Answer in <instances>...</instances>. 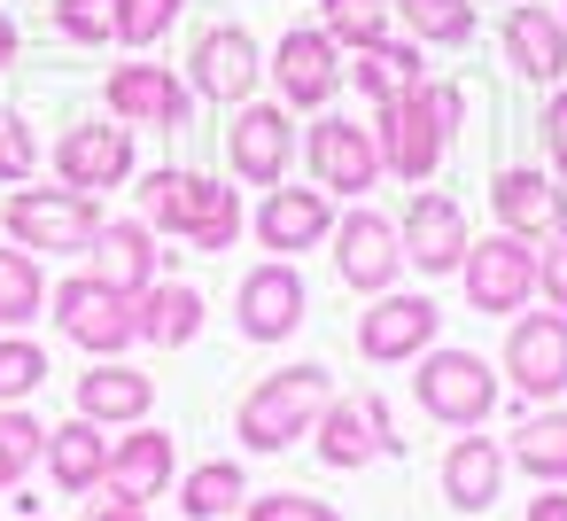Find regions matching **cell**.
Returning a JSON list of instances; mask_svg holds the SVG:
<instances>
[{
	"label": "cell",
	"instance_id": "cell-1",
	"mask_svg": "<svg viewBox=\"0 0 567 521\" xmlns=\"http://www.w3.org/2000/svg\"><path fill=\"white\" fill-rule=\"evenodd\" d=\"M141 211H148L156 234H179L203 257L241 242V195L226 180H203V172H148L141 180Z\"/></svg>",
	"mask_w": 567,
	"mask_h": 521
},
{
	"label": "cell",
	"instance_id": "cell-2",
	"mask_svg": "<svg viewBox=\"0 0 567 521\" xmlns=\"http://www.w3.org/2000/svg\"><path fill=\"white\" fill-rule=\"evenodd\" d=\"M334 405V374L327 366H280L241 397V443L249 451H288L296 436H311V420Z\"/></svg>",
	"mask_w": 567,
	"mask_h": 521
},
{
	"label": "cell",
	"instance_id": "cell-3",
	"mask_svg": "<svg viewBox=\"0 0 567 521\" xmlns=\"http://www.w3.org/2000/svg\"><path fill=\"white\" fill-rule=\"evenodd\" d=\"M458 125V94L451 86H404L396 102H381V164L396 180H427L443 164V141Z\"/></svg>",
	"mask_w": 567,
	"mask_h": 521
},
{
	"label": "cell",
	"instance_id": "cell-4",
	"mask_svg": "<svg viewBox=\"0 0 567 521\" xmlns=\"http://www.w3.org/2000/svg\"><path fill=\"white\" fill-rule=\"evenodd\" d=\"M412 389H420V412L443 420V428H482L489 405H497V374L474 350H420Z\"/></svg>",
	"mask_w": 567,
	"mask_h": 521
},
{
	"label": "cell",
	"instance_id": "cell-5",
	"mask_svg": "<svg viewBox=\"0 0 567 521\" xmlns=\"http://www.w3.org/2000/svg\"><path fill=\"white\" fill-rule=\"evenodd\" d=\"M9 234L17 249H94L102 234V203L79 195V187H17L9 195Z\"/></svg>",
	"mask_w": 567,
	"mask_h": 521
},
{
	"label": "cell",
	"instance_id": "cell-6",
	"mask_svg": "<svg viewBox=\"0 0 567 521\" xmlns=\"http://www.w3.org/2000/svg\"><path fill=\"white\" fill-rule=\"evenodd\" d=\"M55 327H63L79 350L117 358V350L141 335V296H125V288H110V280H94V273H79V280L55 288Z\"/></svg>",
	"mask_w": 567,
	"mask_h": 521
},
{
	"label": "cell",
	"instance_id": "cell-7",
	"mask_svg": "<svg viewBox=\"0 0 567 521\" xmlns=\"http://www.w3.org/2000/svg\"><path fill=\"white\" fill-rule=\"evenodd\" d=\"M458 280H466V304H474V311H489V319L528 311V296H536V249H528L520 234H489V242H474V249H466Z\"/></svg>",
	"mask_w": 567,
	"mask_h": 521
},
{
	"label": "cell",
	"instance_id": "cell-8",
	"mask_svg": "<svg viewBox=\"0 0 567 521\" xmlns=\"http://www.w3.org/2000/svg\"><path fill=\"white\" fill-rule=\"evenodd\" d=\"M505 381L536 405L567 389V311H520L505 335Z\"/></svg>",
	"mask_w": 567,
	"mask_h": 521
},
{
	"label": "cell",
	"instance_id": "cell-9",
	"mask_svg": "<svg viewBox=\"0 0 567 521\" xmlns=\"http://www.w3.org/2000/svg\"><path fill=\"white\" fill-rule=\"evenodd\" d=\"M396 242H404V265H412V273H427V280L458 273V265H466V249H474V234H466V211H458L451 195H435V187H427V195L404 211Z\"/></svg>",
	"mask_w": 567,
	"mask_h": 521
},
{
	"label": "cell",
	"instance_id": "cell-10",
	"mask_svg": "<svg viewBox=\"0 0 567 521\" xmlns=\"http://www.w3.org/2000/svg\"><path fill=\"white\" fill-rule=\"evenodd\" d=\"M334 273L350 280V288H365V296H389V280H396V265H404V242H396V226L381 218V211H350V218H334Z\"/></svg>",
	"mask_w": 567,
	"mask_h": 521
},
{
	"label": "cell",
	"instance_id": "cell-11",
	"mask_svg": "<svg viewBox=\"0 0 567 521\" xmlns=\"http://www.w3.org/2000/svg\"><path fill=\"white\" fill-rule=\"evenodd\" d=\"M381 180V141L350 118H319L311 125V187L327 195H365Z\"/></svg>",
	"mask_w": 567,
	"mask_h": 521
},
{
	"label": "cell",
	"instance_id": "cell-12",
	"mask_svg": "<svg viewBox=\"0 0 567 521\" xmlns=\"http://www.w3.org/2000/svg\"><path fill=\"white\" fill-rule=\"evenodd\" d=\"M226 156H234V172H241L249 187H280V180H288V156H296V125H288V110L249 102V110L226 125Z\"/></svg>",
	"mask_w": 567,
	"mask_h": 521
},
{
	"label": "cell",
	"instance_id": "cell-13",
	"mask_svg": "<svg viewBox=\"0 0 567 521\" xmlns=\"http://www.w3.org/2000/svg\"><path fill=\"white\" fill-rule=\"evenodd\" d=\"M102 94H110V110L125 125H148V133H179L187 125V86L164 63H117Z\"/></svg>",
	"mask_w": 567,
	"mask_h": 521
},
{
	"label": "cell",
	"instance_id": "cell-14",
	"mask_svg": "<svg viewBox=\"0 0 567 521\" xmlns=\"http://www.w3.org/2000/svg\"><path fill=\"white\" fill-rule=\"evenodd\" d=\"M55 172H63V187H79V195L125 187V172H133V133H125V125H71L63 149H55Z\"/></svg>",
	"mask_w": 567,
	"mask_h": 521
},
{
	"label": "cell",
	"instance_id": "cell-15",
	"mask_svg": "<svg viewBox=\"0 0 567 521\" xmlns=\"http://www.w3.org/2000/svg\"><path fill=\"white\" fill-rule=\"evenodd\" d=\"M489 211H497V234H520V242H551L567 226V195L544 172H520V164L489 180Z\"/></svg>",
	"mask_w": 567,
	"mask_h": 521
},
{
	"label": "cell",
	"instance_id": "cell-16",
	"mask_svg": "<svg viewBox=\"0 0 567 521\" xmlns=\"http://www.w3.org/2000/svg\"><path fill=\"white\" fill-rule=\"evenodd\" d=\"M272 79H280V102H288V110H319V102L334 94V79H342L334 40H327L319 24H296V32L272 48Z\"/></svg>",
	"mask_w": 567,
	"mask_h": 521
},
{
	"label": "cell",
	"instance_id": "cell-17",
	"mask_svg": "<svg viewBox=\"0 0 567 521\" xmlns=\"http://www.w3.org/2000/svg\"><path fill=\"white\" fill-rule=\"evenodd\" d=\"M435 343V304L427 296H373V311L358 319V350L373 366H396V358H420Z\"/></svg>",
	"mask_w": 567,
	"mask_h": 521
},
{
	"label": "cell",
	"instance_id": "cell-18",
	"mask_svg": "<svg viewBox=\"0 0 567 521\" xmlns=\"http://www.w3.org/2000/svg\"><path fill=\"white\" fill-rule=\"evenodd\" d=\"M195 94L203 102H249L257 94V40L241 24H210L195 40Z\"/></svg>",
	"mask_w": 567,
	"mask_h": 521
},
{
	"label": "cell",
	"instance_id": "cell-19",
	"mask_svg": "<svg viewBox=\"0 0 567 521\" xmlns=\"http://www.w3.org/2000/svg\"><path fill=\"white\" fill-rule=\"evenodd\" d=\"M334 234V203H327V187H272L265 203H257V242L265 249H319Z\"/></svg>",
	"mask_w": 567,
	"mask_h": 521
},
{
	"label": "cell",
	"instance_id": "cell-20",
	"mask_svg": "<svg viewBox=\"0 0 567 521\" xmlns=\"http://www.w3.org/2000/svg\"><path fill=\"white\" fill-rule=\"evenodd\" d=\"M164 482H172V436L148 428V420H133V436L110 443V474H102V490L125 498V505H148V498H164Z\"/></svg>",
	"mask_w": 567,
	"mask_h": 521
},
{
	"label": "cell",
	"instance_id": "cell-21",
	"mask_svg": "<svg viewBox=\"0 0 567 521\" xmlns=\"http://www.w3.org/2000/svg\"><path fill=\"white\" fill-rule=\"evenodd\" d=\"M303 327V280L296 265H257L241 280V335L249 343H288Z\"/></svg>",
	"mask_w": 567,
	"mask_h": 521
},
{
	"label": "cell",
	"instance_id": "cell-22",
	"mask_svg": "<svg viewBox=\"0 0 567 521\" xmlns=\"http://www.w3.org/2000/svg\"><path fill=\"white\" fill-rule=\"evenodd\" d=\"M505 55L520 79H567V24L544 9V0H520V9L505 17Z\"/></svg>",
	"mask_w": 567,
	"mask_h": 521
},
{
	"label": "cell",
	"instance_id": "cell-23",
	"mask_svg": "<svg viewBox=\"0 0 567 521\" xmlns=\"http://www.w3.org/2000/svg\"><path fill=\"white\" fill-rule=\"evenodd\" d=\"M94 280L141 296L156 280V226L148 218H102V234H94Z\"/></svg>",
	"mask_w": 567,
	"mask_h": 521
},
{
	"label": "cell",
	"instance_id": "cell-24",
	"mask_svg": "<svg viewBox=\"0 0 567 521\" xmlns=\"http://www.w3.org/2000/svg\"><path fill=\"white\" fill-rule=\"evenodd\" d=\"M396 436H389V405L381 397H365V405H327L319 412V459L327 467H365L373 451H389Z\"/></svg>",
	"mask_w": 567,
	"mask_h": 521
},
{
	"label": "cell",
	"instance_id": "cell-25",
	"mask_svg": "<svg viewBox=\"0 0 567 521\" xmlns=\"http://www.w3.org/2000/svg\"><path fill=\"white\" fill-rule=\"evenodd\" d=\"M148 405H156V381L133 374V366H117V358H102L94 374H79V412L102 420V428H133V420H148Z\"/></svg>",
	"mask_w": 567,
	"mask_h": 521
},
{
	"label": "cell",
	"instance_id": "cell-26",
	"mask_svg": "<svg viewBox=\"0 0 567 521\" xmlns=\"http://www.w3.org/2000/svg\"><path fill=\"white\" fill-rule=\"evenodd\" d=\"M497 490H505V451L489 436H458L443 451V505L482 513V505H497Z\"/></svg>",
	"mask_w": 567,
	"mask_h": 521
},
{
	"label": "cell",
	"instance_id": "cell-27",
	"mask_svg": "<svg viewBox=\"0 0 567 521\" xmlns=\"http://www.w3.org/2000/svg\"><path fill=\"white\" fill-rule=\"evenodd\" d=\"M48 474H55V490L63 498H86V490H102V474H110V436H102V420H71V428H55L48 436Z\"/></svg>",
	"mask_w": 567,
	"mask_h": 521
},
{
	"label": "cell",
	"instance_id": "cell-28",
	"mask_svg": "<svg viewBox=\"0 0 567 521\" xmlns=\"http://www.w3.org/2000/svg\"><path fill=\"white\" fill-rule=\"evenodd\" d=\"M203 335V296L187 280H148L141 288V343L156 350H187Z\"/></svg>",
	"mask_w": 567,
	"mask_h": 521
},
{
	"label": "cell",
	"instance_id": "cell-29",
	"mask_svg": "<svg viewBox=\"0 0 567 521\" xmlns=\"http://www.w3.org/2000/svg\"><path fill=\"white\" fill-rule=\"evenodd\" d=\"M249 498V474L234 467V459H203L195 474H187V490H179V513L187 521H218V513H234Z\"/></svg>",
	"mask_w": 567,
	"mask_h": 521
},
{
	"label": "cell",
	"instance_id": "cell-30",
	"mask_svg": "<svg viewBox=\"0 0 567 521\" xmlns=\"http://www.w3.org/2000/svg\"><path fill=\"white\" fill-rule=\"evenodd\" d=\"M373 102H396L404 86H420L427 79V63H420V48H404V40H381V48H365L358 55V71H350Z\"/></svg>",
	"mask_w": 567,
	"mask_h": 521
},
{
	"label": "cell",
	"instance_id": "cell-31",
	"mask_svg": "<svg viewBox=\"0 0 567 521\" xmlns=\"http://www.w3.org/2000/svg\"><path fill=\"white\" fill-rule=\"evenodd\" d=\"M513 467L536 474V482H567V412H536L513 436Z\"/></svg>",
	"mask_w": 567,
	"mask_h": 521
},
{
	"label": "cell",
	"instance_id": "cell-32",
	"mask_svg": "<svg viewBox=\"0 0 567 521\" xmlns=\"http://www.w3.org/2000/svg\"><path fill=\"white\" fill-rule=\"evenodd\" d=\"M319 32L334 48H381L389 40V0H319Z\"/></svg>",
	"mask_w": 567,
	"mask_h": 521
},
{
	"label": "cell",
	"instance_id": "cell-33",
	"mask_svg": "<svg viewBox=\"0 0 567 521\" xmlns=\"http://www.w3.org/2000/svg\"><path fill=\"white\" fill-rule=\"evenodd\" d=\"M40 304H48V280H40L32 249H9V242H0V327L40 319Z\"/></svg>",
	"mask_w": 567,
	"mask_h": 521
},
{
	"label": "cell",
	"instance_id": "cell-34",
	"mask_svg": "<svg viewBox=\"0 0 567 521\" xmlns=\"http://www.w3.org/2000/svg\"><path fill=\"white\" fill-rule=\"evenodd\" d=\"M40 459H48V428L24 405H0V490H17Z\"/></svg>",
	"mask_w": 567,
	"mask_h": 521
},
{
	"label": "cell",
	"instance_id": "cell-35",
	"mask_svg": "<svg viewBox=\"0 0 567 521\" xmlns=\"http://www.w3.org/2000/svg\"><path fill=\"white\" fill-rule=\"evenodd\" d=\"M396 17H404L420 40H443V48L474 40V0H396Z\"/></svg>",
	"mask_w": 567,
	"mask_h": 521
},
{
	"label": "cell",
	"instance_id": "cell-36",
	"mask_svg": "<svg viewBox=\"0 0 567 521\" xmlns=\"http://www.w3.org/2000/svg\"><path fill=\"white\" fill-rule=\"evenodd\" d=\"M40 381H48V350H40V343H24V335H9V343H0V405L32 397Z\"/></svg>",
	"mask_w": 567,
	"mask_h": 521
},
{
	"label": "cell",
	"instance_id": "cell-37",
	"mask_svg": "<svg viewBox=\"0 0 567 521\" xmlns=\"http://www.w3.org/2000/svg\"><path fill=\"white\" fill-rule=\"evenodd\" d=\"M55 24L79 48H110L117 40V0H55Z\"/></svg>",
	"mask_w": 567,
	"mask_h": 521
},
{
	"label": "cell",
	"instance_id": "cell-38",
	"mask_svg": "<svg viewBox=\"0 0 567 521\" xmlns=\"http://www.w3.org/2000/svg\"><path fill=\"white\" fill-rule=\"evenodd\" d=\"M179 17V0H117V40L125 48H156Z\"/></svg>",
	"mask_w": 567,
	"mask_h": 521
},
{
	"label": "cell",
	"instance_id": "cell-39",
	"mask_svg": "<svg viewBox=\"0 0 567 521\" xmlns=\"http://www.w3.org/2000/svg\"><path fill=\"white\" fill-rule=\"evenodd\" d=\"M241 521H342L327 498H303V490H272V498H249Z\"/></svg>",
	"mask_w": 567,
	"mask_h": 521
},
{
	"label": "cell",
	"instance_id": "cell-40",
	"mask_svg": "<svg viewBox=\"0 0 567 521\" xmlns=\"http://www.w3.org/2000/svg\"><path fill=\"white\" fill-rule=\"evenodd\" d=\"M32 164H40V149H32L24 118H9V110H0V180H9V187H24V180H32Z\"/></svg>",
	"mask_w": 567,
	"mask_h": 521
},
{
	"label": "cell",
	"instance_id": "cell-41",
	"mask_svg": "<svg viewBox=\"0 0 567 521\" xmlns=\"http://www.w3.org/2000/svg\"><path fill=\"white\" fill-rule=\"evenodd\" d=\"M536 296H544L551 311H567V249H544V257H536Z\"/></svg>",
	"mask_w": 567,
	"mask_h": 521
},
{
	"label": "cell",
	"instance_id": "cell-42",
	"mask_svg": "<svg viewBox=\"0 0 567 521\" xmlns=\"http://www.w3.org/2000/svg\"><path fill=\"white\" fill-rule=\"evenodd\" d=\"M544 149H551V172L567 180V94L544 102Z\"/></svg>",
	"mask_w": 567,
	"mask_h": 521
},
{
	"label": "cell",
	"instance_id": "cell-43",
	"mask_svg": "<svg viewBox=\"0 0 567 521\" xmlns=\"http://www.w3.org/2000/svg\"><path fill=\"white\" fill-rule=\"evenodd\" d=\"M86 521H148V505H125V498H94Z\"/></svg>",
	"mask_w": 567,
	"mask_h": 521
},
{
	"label": "cell",
	"instance_id": "cell-44",
	"mask_svg": "<svg viewBox=\"0 0 567 521\" xmlns=\"http://www.w3.org/2000/svg\"><path fill=\"white\" fill-rule=\"evenodd\" d=\"M528 521H567V490H559V482H551V490H544V498H528Z\"/></svg>",
	"mask_w": 567,
	"mask_h": 521
},
{
	"label": "cell",
	"instance_id": "cell-45",
	"mask_svg": "<svg viewBox=\"0 0 567 521\" xmlns=\"http://www.w3.org/2000/svg\"><path fill=\"white\" fill-rule=\"evenodd\" d=\"M9 63H17V17L0 9V71H9Z\"/></svg>",
	"mask_w": 567,
	"mask_h": 521
},
{
	"label": "cell",
	"instance_id": "cell-46",
	"mask_svg": "<svg viewBox=\"0 0 567 521\" xmlns=\"http://www.w3.org/2000/svg\"><path fill=\"white\" fill-rule=\"evenodd\" d=\"M559 24H567V17H559Z\"/></svg>",
	"mask_w": 567,
	"mask_h": 521
}]
</instances>
